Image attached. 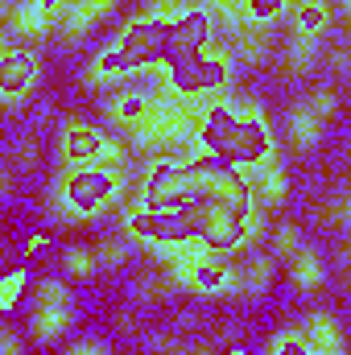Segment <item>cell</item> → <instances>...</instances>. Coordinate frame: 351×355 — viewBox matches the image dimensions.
Instances as JSON below:
<instances>
[{"mask_svg": "<svg viewBox=\"0 0 351 355\" xmlns=\"http://www.w3.org/2000/svg\"><path fill=\"white\" fill-rule=\"evenodd\" d=\"M207 46H215V8L190 4L182 17L141 12V17L120 25V33L108 42V50H99L91 58L83 83L103 87V83H116V79H128L141 71H157V67L166 71L178 58L198 54Z\"/></svg>", "mask_w": 351, "mask_h": 355, "instance_id": "6da1fadb", "label": "cell"}, {"mask_svg": "<svg viewBox=\"0 0 351 355\" xmlns=\"http://www.w3.org/2000/svg\"><path fill=\"white\" fill-rule=\"evenodd\" d=\"M124 194V166H67L50 186V211L62 223H91Z\"/></svg>", "mask_w": 351, "mask_h": 355, "instance_id": "7a4b0ae2", "label": "cell"}, {"mask_svg": "<svg viewBox=\"0 0 351 355\" xmlns=\"http://www.w3.org/2000/svg\"><path fill=\"white\" fill-rule=\"evenodd\" d=\"M232 71H236L232 54L219 50V46H207V50H198V54L178 58L174 67H166V71H162V83H166V91L178 95V99L203 103V99H215V95H223V91L232 87Z\"/></svg>", "mask_w": 351, "mask_h": 355, "instance_id": "3957f363", "label": "cell"}, {"mask_svg": "<svg viewBox=\"0 0 351 355\" xmlns=\"http://www.w3.org/2000/svg\"><path fill=\"white\" fill-rule=\"evenodd\" d=\"M277 162V137L268 128V116L252 99H236V124H232V145H228V166L244 174H261L264 166Z\"/></svg>", "mask_w": 351, "mask_h": 355, "instance_id": "277c9868", "label": "cell"}, {"mask_svg": "<svg viewBox=\"0 0 351 355\" xmlns=\"http://www.w3.org/2000/svg\"><path fill=\"white\" fill-rule=\"evenodd\" d=\"M120 227L145 252H157V248H170V244H198L186 211H145V207H128L124 219H120Z\"/></svg>", "mask_w": 351, "mask_h": 355, "instance_id": "5b68a950", "label": "cell"}, {"mask_svg": "<svg viewBox=\"0 0 351 355\" xmlns=\"http://www.w3.org/2000/svg\"><path fill=\"white\" fill-rule=\"evenodd\" d=\"M58 162L67 166H124V145L87 120H67L58 132Z\"/></svg>", "mask_w": 351, "mask_h": 355, "instance_id": "8992f818", "label": "cell"}, {"mask_svg": "<svg viewBox=\"0 0 351 355\" xmlns=\"http://www.w3.org/2000/svg\"><path fill=\"white\" fill-rule=\"evenodd\" d=\"M37 79H42V58L33 50H25V46H12L8 42L0 50V103L8 112H17L33 95Z\"/></svg>", "mask_w": 351, "mask_h": 355, "instance_id": "52a82bcc", "label": "cell"}, {"mask_svg": "<svg viewBox=\"0 0 351 355\" xmlns=\"http://www.w3.org/2000/svg\"><path fill=\"white\" fill-rule=\"evenodd\" d=\"M157 99H162V91H145V87L116 91V95L108 99V120H112V128H120V132L137 137V132L145 128V120L153 116Z\"/></svg>", "mask_w": 351, "mask_h": 355, "instance_id": "ba28073f", "label": "cell"}, {"mask_svg": "<svg viewBox=\"0 0 351 355\" xmlns=\"http://www.w3.org/2000/svg\"><path fill=\"white\" fill-rule=\"evenodd\" d=\"M4 25H8V37H21V42H37L54 29V21L46 17L37 0H12L4 12Z\"/></svg>", "mask_w": 351, "mask_h": 355, "instance_id": "9c48e42d", "label": "cell"}, {"mask_svg": "<svg viewBox=\"0 0 351 355\" xmlns=\"http://www.w3.org/2000/svg\"><path fill=\"white\" fill-rule=\"evenodd\" d=\"M75 322V306L71 302H50V306H29V335L37 343H54L71 331Z\"/></svg>", "mask_w": 351, "mask_h": 355, "instance_id": "30bf717a", "label": "cell"}, {"mask_svg": "<svg viewBox=\"0 0 351 355\" xmlns=\"http://www.w3.org/2000/svg\"><path fill=\"white\" fill-rule=\"evenodd\" d=\"M323 124H327V120H318V116L310 112V103H298V107L289 112L285 137H289V145H293L298 153H306V149H314V145H318V137H323Z\"/></svg>", "mask_w": 351, "mask_h": 355, "instance_id": "8fae6325", "label": "cell"}, {"mask_svg": "<svg viewBox=\"0 0 351 355\" xmlns=\"http://www.w3.org/2000/svg\"><path fill=\"white\" fill-rule=\"evenodd\" d=\"M302 335L310 339V347L318 355H343V331L331 314H310L302 322Z\"/></svg>", "mask_w": 351, "mask_h": 355, "instance_id": "7c38bea8", "label": "cell"}, {"mask_svg": "<svg viewBox=\"0 0 351 355\" xmlns=\"http://www.w3.org/2000/svg\"><path fill=\"white\" fill-rule=\"evenodd\" d=\"M112 8H116V0H71V12L62 21V33L67 37H83L91 25H99Z\"/></svg>", "mask_w": 351, "mask_h": 355, "instance_id": "4fadbf2b", "label": "cell"}, {"mask_svg": "<svg viewBox=\"0 0 351 355\" xmlns=\"http://www.w3.org/2000/svg\"><path fill=\"white\" fill-rule=\"evenodd\" d=\"M327 25H331L327 0H298V8H293V33H302V37H323Z\"/></svg>", "mask_w": 351, "mask_h": 355, "instance_id": "5bb4252c", "label": "cell"}, {"mask_svg": "<svg viewBox=\"0 0 351 355\" xmlns=\"http://www.w3.org/2000/svg\"><path fill=\"white\" fill-rule=\"evenodd\" d=\"M289 281H293V289L314 293V289L323 285V261H318V252L298 248V252L289 257Z\"/></svg>", "mask_w": 351, "mask_h": 355, "instance_id": "9a60e30c", "label": "cell"}, {"mask_svg": "<svg viewBox=\"0 0 351 355\" xmlns=\"http://www.w3.org/2000/svg\"><path fill=\"white\" fill-rule=\"evenodd\" d=\"M257 178V198H261L264 207H281L285 202V190H289V182H285V170H281V162H273V166H264Z\"/></svg>", "mask_w": 351, "mask_h": 355, "instance_id": "2e32d148", "label": "cell"}, {"mask_svg": "<svg viewBox=\"0 0 351 355\" xmlns=\"http://www.w3.org/2000/svg\"><path fill=\"white\" fill-rule=\"evenodd\" d=\"M268 281H273V261L268 257H252L248 265L240 268V293H248V297L264 293Z\"/></svg>", "mask_w": 351, "mask_h": 355, "instance_id": "e0dca14e", "label": "cell"}, {"mask_svg": "<svg viewBox=\"0 0 351 355\" xmlns=\"http://www.w3.org/2000/svg\"><path fill=\"white\" fill-rule=\"evenodd\" d=\"M264 355H318V352L310 347V339L302 335V327H289V331H277L273 335V343H268Z\"/></svg>", "mask_w": 351, "mask_h": 355, "instance_id": "ac0fdd59", "label": "cell"}, {"mask_svg": "<svg viewBox=\"0 0 351 355\" xmlns=\"http://www.w3.org/2000/svg\"><path fill=\"white\" fill-rule=\"evenodd\" d=\"M62 268H67V277H95V268H103V265H99V252L75 244V248L62 252Z\"/></svg>", "mask_w": 351, "mask_h": 355, "instance_id": "d6986e66", "label": "cell"}, {"mask_svg": "<svg viewBox=\"0 0 351 355\" xmlns=\"http://www.w3.org/2000/svg\"><path fill=\"white\" fill-rule=\"evenodd\" d=\"M314 58H318V37H302V33H293V42H289V71H310L314 67Z\"/></svg>", "mask_w": 351, "mask_h": 355, "instance_id": "ffe728a7", "label": "cell"}, {"mask_svg": "<svg viewBox=\"0 0 351 355\" xmlns=\"http://www.w3.org/2000/svg\"><path fill=\"white\" fill-rule=\"evenodd\" d=\"M240 4H244L248 21L264 29V25H273V21H277V17L285 12V4H289V0H240Z\"/></svg>", "mask_w": 351, "mask_h": 355, "instance_id": "44dd1931", "label": "cell"}, {"mask_svg": "<svg viewBox=\"0 0 351 355\" xmlns=\"http://www.w3.org/2000/svg\"><path fill=\"white\" fill-rule=\"evenodd\" d=\"M174 289H178V285H174V277H170V272H153V277H145V281L137 285V293H141L145 302H166Z\"/></svg>", "mask_w": 351, "mask_h": 355, "instance_id": "7402d4cb", "label": "cell"}, {"mask_svg": "<svg viewBox=\"0 0 351 355\" xmlns=\"http://www.w3.org/2000/svg\"><path fill=\"white\" fill-rule=\"evenodd\" d=\"M306 103H310V112H314L318 120H331V116H335V107H339V95H335L331 87H318V91H310V99H306Z\"/></svg>", "mask_w": 351, "mask_h": 355, "instance_id": "603a6c76", "label": "cell"}, {"mask_svg": "<svg viewBox=\"0 0 351 355\" xmlns=\"http://www.w3.org/2000/svg\"><path fill=\"white\" fill-rule=\"evenodd\" d=\"M298 244H302V240H298V227H293V223H281V227L273 232V248H277V257H293Z\"/></svg>", "mask_w": 351, "mask_h": 355, "instance_id": "cb8c5ba5", "label": "cell"}, {"mask_svg": "<svg viewBox=\"0 0 351 355\" xmlns=\"http://www.w3.org/2000/svg\"><path fill=\"white\" fill-rule=\"evenodd\" d=\"M128 261V244L124 240H108V244H99V265L103 268H120Z\"/></svg>", "mask_w": 351, "mask_h": 355, "instance_id": "d4e9b609", "label": "cell"}, {"mask_svg": "<svg viewBox=\"0 0 351 355\" xmlns=\"http://www.w3.org/2000/svg\"><path fill=\"white\" fill-rule=\"evenodd\" d=\"M37 166V149H33V141H21L17 145V170H33Z\"/></svg>", "mask_w": 351, "mask_h": 355, "instance_id": "484cf974", "label": "cell"}, {"mask_svg": "<svg viewBox=\"0 0 351 355\" xmlns=\"http://www.w3.org/2000/svg\"><path fill=\"white\" fill-rule=\"evenodd\" d=\"M67 355H108V347L99 343V339H79V343H71Z\"/></svg>", "mask_w": 351, "mask_h": 355, "instance_id": "4316f807", "label": "cell"}, {"mask_svg": "<svg viewBox=\"0 0 351 355\" xmlns=\"http://www.w3.org/2000/svg\"><path fill=\"white\" fill-rule=\"evenodd\" d=\"M0 355H21V335H17L12 327L0 331Z\"/></svg>", "mask_w": 351, "mask_h": 355, "instance_id": "83f0119b", "label": "cell"}, {"mask_svg": "<svg viewBox=\"0 0 351 355\" xmlns=\"http://www.w3.org/2000/svg\"><path fill=\"white\" fill-rule=\"evenodd\" d=\"M327 215H331V219H343V223H351V194H343L335 207H327Z\"/></svg>", "mask_w": 351, "mask_h": 355, "instance_id": "f1b7e54d", "label": "cell"}, {"mask_svg": "<svg viewBox=\"0 0 351 355\" xmlns=\"http://www.w3.org/2000/svg\"><path fill=\"white\" fill-rule=\"evenodd\" d=\"M186 355H219V347L215 343H198V347H190Z\"/></svg>", "mask_w": 351, "mask_h": 355, "instance_id": "f546056e", "label": "cell"}, {"mask_svg": "<svg viewBox=\"0 0 351 355\" xmlns=\"http://www.w3.org/2000/svg\"><path fill=\"white\" fill-rule=\"evenodd\" d=\"M223 4H228V0H207V8H223Z\"/></svg>", "mask_w": 351, "mask_h": 355, "instance_id": "4dcf8cb0", "label": "cell"}, {"mask_svg": "<svg viewBox=\"0 0 351 355\" xmlns=\"http://www.w3.org/2000/svg\"><path fill=\"white\" fill-rule=\"evenodd\" d=\"M348 261H351V240H348Z\"/></svg>", "mask_w": 351, "mask_h": 355, "instance_id": "1f68e13d", "label": "cell"}, {"mask_svg": "<svg viewBox=\"0 0 351 355\" xmlns=\"http://www.w3.org/2000/svg\"><path fill=\"white\" fill-rule=\"evenodd\" d=\"M348 12H351V0H348Z\"/></svg>", "mask_w": 351, "mask_h": 355, "instance_id": "d6a6232c", "label": "cell"}]
</instances>
